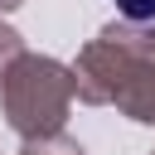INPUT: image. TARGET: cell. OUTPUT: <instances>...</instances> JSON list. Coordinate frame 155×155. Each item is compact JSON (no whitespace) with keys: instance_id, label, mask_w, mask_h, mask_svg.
Returning a JSON list of instances; mask_svg holds the SVG:
<instances>
[{"instance_id":"obj_1","label":"cell","mask_w":155,"mask_h":155,"mask_svg":"<svg viewBox=\"0 0 155 155\" xmlns=\"http://www.w3.org/2000/svg\"><path fill=\"white\" fill-rule=\"evenodd\" d=\"M73 87L87 107H116L121 116L155 126V24L116 19L78 48Z\"/></svg>"},{"instance_id":"obj_2","label":"cell","mask_w":155,"mask_h":155,"mask_svg":"<svg viewBox=\"0 0 155 155\" xmlns=\"http://www.w3.org/2000/svg\"><path fill=\"white\" fill-rule=\"evenodd\" d=\"M73 68L48 58V53H19L5 73H0V107L10 131L24 136H44V131H63L68 111H73Z\"/></svg>"},{"instance_id":"obj_3","label":"cell","mask_w":155,"mask_h":155,"mask_svg":"<svg viewBox=\"0 0 155 155\" xmlns=\"http://www.w3.org/2000/svg\"><path fill=\"white\" fill-rule=\"evenodd\" d=\"M19 155H87V150L63 131H44V136H24Z\"/></svg>"},{"instance_id":"obj_4","label":"cell","mask_w":155,"mask_h":155,"mask_svg":"<svg viewBox=\"0 0 155 155\" xmlns=\"http://www.w3.org/2000/svg\"><path fill=\"white\" fill-rule=\"evenodd\" d=\"M19 53H24V39H19V34H15V29L0 19V73H5V68H10Z\"/></svg>"},{"instance_id":"obj_5","label":"cell","mask_w":155,"mask_h":155,"mask_svg":"<svg viewBox=\"0 0 155 155\" xmlns=\"http://www.w3.org/2000/svg\"><path fill=\"white\" fill-rule=\"evenodd\" d=\"M116 10L131 24H155V0H116Z\"/></svg>"},{"instance_id":"obj_6","label":"cell","mask_w":155,"mask_h":155,"mask_svg":"<svg viewBox=\"0 0 155 155\" xmlns=\"http://www.w3.org/2000/svg\"><path fill=\"white\" fill-rule=\"evenodd\" d=\"M24 0H0V15H10V10H19Z\"/></svg>"},{"instance_id":"obj_7","label":"cell","mask_w":155,"mask_h":155,"mask_svg":"<svg viewBox=\"0 0 155 155\" xmlns=\"http://www.w3.org/2000/svg\"><path fill=\"white\" fill-rule=\"evenodd\" d=\"M150 155H155V150H150Z\"/></svg>"}]
</instances>
